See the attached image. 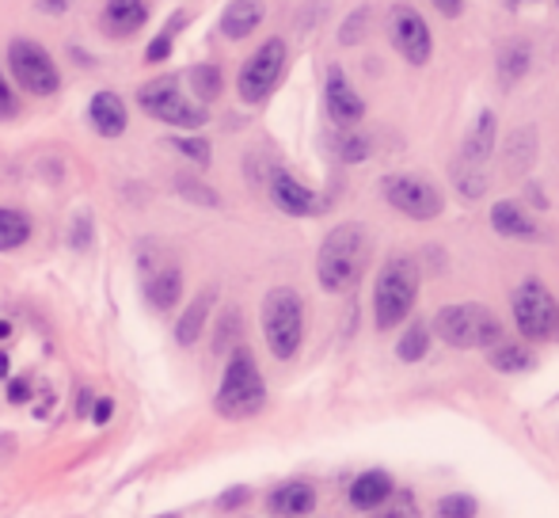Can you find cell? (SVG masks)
Masks as SVG:
<instances>
[{"label":"cell","instance_id":"cell-6","mask_svg":"<svg viewBox=\"0 0 559 518\" xmlns=\"http://www.w3.org/2000/svg\"><path fill=\"white\" fill-rule=\"evenodd\" d=\"M384 199H389L392 210H400L412 222H435L445 210V195L438 184L415 176V172H396V176H384L381 184Z\"/></svg>","mask_w":559,"mask_h":518},{"label":"cell","instance_id":"cell-13","mask_svg":"<svg viewBox=\"0 0 559 518\" xmlns=\"http://www.w3.org/2000/svg\"><path fill=\"white\" fill-rule=\"evenodd\" d=\"M271 199H274V207L289 217H312L324 210V202H320V195L312 191V187H305L301 179H294L282 168L271 172Z\"/></svg>","mask_w":559,"mask_h":518},{"label":"cell","instance_id":"cell-23","mask_svg":"<svg viewBox=\"0 0 559 518\" xmlns=\"http://www.w3.org/2000/svg\"><path fill=\"white\" fill-rule=\"evenodd\" d=\"M210 305H214V294H199L191 305H187L183 317H179V325H176V340L183 343V348H191V343H199L202 328H206V317H210Z\"/></svg>","mask_w":559,"mask_h":518},{"label":"cell","instance_id":"cell-35","mask_svg":"<svg viewBox=\"0 0 559 518\" xmlns=\"http://www.w3.org/2000/svg\"><path fill=\"white\" fill-rule=\"evenodd\" d=\"M171 145H176L183 156H191L194 164H210V141H202V138H171Z\"/></svg>","mask_w":559,"mask_h":518},{"label":"cell","instance_id":"cell-4","mask_svg":"<svg viewBox=\"0 0 559 518\" xmlns=\"http://www.w3.org/2000/svg\"><path fill=\"white\" fill-rule=\"evenodd\" d=\"M214 404L225 420H251V415L266 404L263 374H259L255 355H251L248 348H236L233 355H228L225 378H222V389H217Z\"/></svg>","mask_w":559,"mask_h":518},{"label":"cell","instance_id":"cell-36","mask_svg":"<svg viewBox=\"0 0 559 518\" xmlns=\"http://www.w3.org/2000/svg\"><path fill=\"white\" fill-rule=\"evenodd\" d=\"M15 111H20V104H15L12 89H8L4 73H0V119H12V115H15Z\"/></svg>","mask_w":559,"mask_h":518},{"label":"cell","instance_id":"cell-44","mask_svg":"<svg viewBox=\"0 0 559 518\" xmlns=\"http://www.w3.org/2000/svg\"><path fill=\"white\" fill-rule=\"evenodd\" d=\"M8 335H12V325H8V320H0V340H8Z\"/></svg>","mask_w":559,"mask_h":518},{"label":"cell","instance_id":"cell-41","mask_svg":"<svg viewBox=\"0 0 559 518\" xmlns=\"http://www.w3.org/2000/svg\"><path fill=\"white\" fill-rule=\"evenodd\" d=\"M27 397H31V386H27V381H12V389H8V400H12V404H23Z\"/></svg>","mask_w":559,"mask_h":518},{"label":"cell","instance_id":"cell-37","mask_svg":"<svg viewBox=\"0 0 559 518\" xmlns=\"http://www.w3.org/2000/svg\"><path fill=\"white\" fill-rule=\"evenodd\" d=\"M179 191L191 195V199H199V202H206V207H217V195H214V191H206L202 184H179Z\"/></svg>","mask_w":559,"mask_h":518},{"label":"cell","instance_id":"cell-43","mask_svg":"<svg viewBox=\"0 0 559 518\" xmlns=\"http://www.w3.org/2000/svg\"><path fill=\"white\" fill-rule=\"evenodd\" d=\"M88 404H92V392H81V404H76V412H88Z\"/></svg>","mask_w":559,"mask_h":518},{"label":"cell","instance_id":"cell-17","mask_svg":"<svg viewBox=\"0 0 559 518\" xmlns=\"http://www.w3.org/2000/svg\"><path fill=\"white\" fill-rule=\"evenodd\" d=\"M392 492H396L392 488V476L384 469H369V473H361L350 484V507L354 511H381L392 499Z\"/></svg>","mask_w":559,"mask_h":518},{"label":"cell","instance_id":"cell-45","mask_svg":"<svg viewBox=\"0 0 559 518\" xmlns=\"http://www.w3.org/2000/svg\"><path fill=\"white\" fill-rule=\"evenodd\" d=\"M8 374V355H0V378Z\"/></svg>","mask_w":559,"mask_h":518},{"label":"cell","instance_id":"cell-42","mask_svg":"<svg viewBox=\"0 0 559 518\" xmlns=\"http://www.w3.org/2000/svg\"><path fill=\"white\" fill-rule=\"evenodd\" d=\"M111 412H115V404L104 397V400L96 404V412H92V420H96V423H107V420H111Z\"/></svg>","mask_w":559,"mask_h":518},{"label":"cell","instance_id":"cell-1","mask_svg":"<svg viewBox=\"0 0 559 518\" xmlns=\"http://www.w3.org/2000/svg\"><path fill=\"white\" fill-rule=\"evenodd\" d=\"M369 263V229L361 222H343L324 237L317 256V279L328 294H346L358 286Z\"/></svg>","mask_w":559,"mask_h":518},{"label":"cell","instance_id":"cell-26","mask_svg":"<svg viewBox=\"0 0 559 518\" xmlns=\"http://www.w3.org/2000/svg\"><path fill=\"white\" fill-rule=\"evenodd\" d=\"M335 153L343 164H361V161H369V153H373V141H369V133L346 127V130H338V138H335Z\"/></svg>","mask_w":559,"mask_h":518},{"label":"cell","instance_id":"cell-7","mask_svg":"<svg viewBox=\"0 0 559 518\" xmlns=\"http://www.w3.org/2000/svg\"><path fill=\"white\" fill-rule=\"evenodd\" d=\"M138 104H141V111L168 122V127H183V130L206 127V107L191 104V99L179 92L176 76H156V81H148L145 89L138 92Z\"/></svg>","mask_w":559,"mask_h":518},{"label":"cell","instance_id":"cell-29","mask_svg":"<svg viewBox=\"0 0 559 518\" xmlns=\"http://www.w3.org/2000/svg\"><path fill=\"white\" fill-rule=\"evenodd\" d=\"M453 184L464 199H479L487 191V168H464V164H453Z\"/></svg>","mask_w":559,"mask_h":518},{"label":"cell","instance_id":"cell-25","mask_svg":"<svg viewBox=\"0 0 559 518\" xmlns=\"http://www.w3.org/2000/svg\"><path fill=\"white\" fill-rule=\"evenodd\" d=\"M31 237V217L20 210H0V252H12V248L27 245Z\"/></svg>","mask_w":559,"mask_h":518},{"label":"cell","instance_id":"cell-47","mask_svg":"<svg viewBox=\"0 0 559 518\" xmlns=\"http://www.w3.org/2000/svg\"><path fill=\"white\" fill-rule=\"evenodd\" d=\"M556 4H559V0H556Z\"/></svg>","mask_w":559,"mask_h":518},{"label":"cell","instance_id":"cell-5","mask_svg":"<svg viewBox=\"0 0 559 518\" xmlns=\"http://www.w3.org/2000/svg\"><path fill=\"white\" fill-rule=\"evenodd\" d=\"M263 335L266 348H271L274 358H294L301 351L305 340V302L297 290L289 286H274L271 294L263 297Z\"/></svg>","mask_w":559,"mask_h":518},{"label":"cell","instance_id":"cell-32","mask_svg":"<svg viewBox=\"0 0 559 518\" xmlns=\"http://www.w3.org/2000/svg\"><path fill=\"white\" fill-rule=\"evenodd\" d=\"M373 518H419V504L412 492H392V499L381 511H373Z\"/></svg>","mask_w":559,"mask_h":518},{"label":"cell","instance_id":"cell-27","mask_svg":"<svg viewBox=\"0 0 559 518\" xmlns=\"http://www.w3.org/2000/svg\"><path fill=\"white\" fill-rule=\"evenodd\" d=\"M427 351H430V328L423 325V320H415V325H407L404 335H400L396 355L404 358V363H419V358H427Z\"/></svg>","mask_w":559,"mask_h":518},{"label":"cell","instance_id":"cell-30","mask_svg":"<svg viewBox=\"0 0 559 518\" xmlns=\"http://www.w3.org/2000/svg\"><path fill=\"white\" fill-rule=\"evenodd\" d=\"M438 518H476V499L464 496V492H449L438 499Z\"/></svg>","mask_w":559,"mask_h":518},{"label":"cell","instance_id":"cell-38","mask_svg":"<svg viewBox=\"0 0 559 518\" xmlns=\"http://www.w3.org/2000/svg\"><path fill=\"white\" fill-rule=\"evenodd\" d=\"M248 496H251L248 488H228L225 496H222V511H228V507H240V504H243V499H248Z\"/></svg>","mask_w":559,"mask_h":518},{"label":"cell","instance_id":"cell-21","mask_svg":"<svg viewBox=\"0 0 559 518\" xmlns=\"http://www.w3.org/2000/svg\"><path fill=\"white\" fill-rule=\"evenodd\" d=\"M537 161V130L533 127H522L510 133L507 149H502V164H507L510 176H525Z\"/></svg>","mask_w":559,"mask_h":518},{"label":"cell","instance_id":"cell-39","mask_svg":"<svg viewBox=\"0 0 559 518\" xmlns=\"http://www.w3.org/2000/svg\"><path fill=\"white\" fill-rule=\"evenodd\" d=\"M435 8L445 15V20H456L464 12V0H435Z\"/></svg>","mask_w":559,"mask_h":518},{"label":"cell","instance_id":"cell-18","mask_svg":"<svg viewBox=\"0 0 559 518\" xmlns=\"http://www.w3.org/2000/svg\"><path fill=\"white\" fill-rule=\"evenodd\" d=\"M148 20V4L145 0H107L104 8V27L118 38H130L145 27Z\"/></svg>","mask_w":559,"mask_h":518},{"label":"cell","instance_id":"cell-12","mask_svg":"<svg viewBox=\"0 0 559 518\" xmlns=\"http://www.w3.org/2000/svg\"><path fill=\"white\" fill-rule=\"evenodd\" d=\"M324 107L328 115H332V122L338 130L346 127H358L361 119H366V99L354 92L350 76L343 73L338 66L328 69V81H324Z\"/></svg>","mask_w":559,"mask_h":518},{"label":"cell","instance_id":"cell-19","mask_svg":"<svg viewBox=\"0 0 559 518\" xmlns=\"http://www.w3.org/2000/svg\"><path fill=\"white\" fill-rule=\"evenodd\" d=\"M266 507H271L278 518H301L317 507V492H312V484H305V481H289L271 492Z\"/></svg>","mask_w":559,"mask_h":518},{"label":"cell","instance_id":"cell-10","mask_svg":"<svg viewBox=\"0 0 559 518\" xmlns=\"http://www.w3.org/2000/svg\"><path fill=\"white\" fill-rule=\"evenodd\" d=\"M282 73H286V43H282V38H266V43L243 61L240 81H236L240 99L243 104H263V99L278 89Z\"/></svg>","mask_w":559,"mask_h":518},{"label":"cell","instance_id":"cell-28","mask_svg":"<svg viewBox=\"0 0 559 518\" xmlns=\"http://www.w3.org/2000/svg\"><path fill=\"white\" fill-rule=\"evenodd\" d=\"M191 84H194V96L202 99V104H210V99H217L222 96V89H225V81H222V69L217 66H194L191 69Z\"/></svg>","mask_w":559,"mask_h":518},{"label":"cell","instance_id":"cell-33","mask_svg":"<svg viewBox=\"0 0 559 518\" xmlns=\"http://www.w3.org/2000/svg\"><path fill=\"white\" fill-rule=\"evenodd\" d=\"M366 23H369V8L366 4L354 8V12L346 15L343 31H338V43H343V46H358L361 38H366Z\"/></svg>","mask_w":559,"mask_h":518},{"label":"cell","instance_id":"cell-3","mask_svg":"<svg viewBox=\"0 0 559 518\" xmlns=\"http://www.w3.org/2000/svg\"><path fill=\"white\" fill-rule=\"evenodd\" d=\"M435 332H438V340L456 351H476V348L491 351L495 343H502L499 317L479 302L442 305V309L435 313Z\"/></svg>","mask_w":559,"mask_h":518},{"label":"cell","instance_id":"cell-16","mask_svg":"<svg viewBox=\"0 0 559 518\" xmlns=\"http://www.w3.org/2000/svg\"><path fill=\"white\" fill-rule=\"evenodd\" d=\"M88 119L99 138H122L126 127H130V115H126L122 96H115V92H96V96H92Z\"/></svg>","mask_w":559,"mask_h":518},{"label":"cell","instance_id":"cell-8","mask_svg":"<svg viewBox=\"0 0 559 518\" xmlns=\"http://www.w3.org/2000/svg\"><path fill=\"white\" fill-rule=\"evenodd\" d=\"M510 309H514V325L525 340H552L559 328V305L556 297L548 294L545 282L525 279L522 286L510 297Z\"/></svg>","mask_w":559,"mask_h":518},{"label":"cell","instance_id":"cell-34","mask_svg":"<svg viewBox=\"0 0 559 518\" xmlns=\"http://www.w3.org/2000/svg\"><path fill=\"white\" fill-rule=\"evenodd\" d=\"M183 23H187V15H176V20H171L168 27L160 31V38H156V43H153V46H148V50H145V58H148V61H164V58H168L171 43H176V31L183 27Z\"/></svg>","mask_w":559,"mask_h":518},{"label":"cell","instance_id":"cell-22","mask_svg":"<svg viewBox=\"0 0 559 518\" xmlns=\"http://www.w3.org/2000/svg\"><path fill=\"white\" fill-rule=\"evenodd\" d=\"M263 23V4L259 0H233L222 12V35L225 38H248Z\"/></svg>","mask_w":559,"mask_h":518},{"label":"cell","instance_id":"cell-15","mask_svg":"<svg viewBox=\"0 0 559 518\" xmlns=\"http://www.w3.org/2000/svg\"><path fill=\"white\" fill-rule=\"evenodd\" d=\"M495 133H499V119H495V111H479L476 127L468 130V138H464L461 145V161L464 168H487V161L495 156Z\"/></svg>","mask_w":559,"mask_h":518},{"label":"cell","instance_id":"cell-11","mask_svg":"<svg viewBox=\"0 0 559 518\" xmlns=\"http://www.w3.org/2000/svg\"><path fill=\"white\" fill-rule=\"evenodd\" d=\"M389 38L407 66H427L430 54H435V38H430L427 20L412 4H396L389 12Z\"/></svg>","mask_w":559,"mask_h":518},{"label":"cell","instance_id":"cell-20","mask_svg":"<svg viewBox=\"0 0 559 518\" xmlns=\"http://www.w3.org/2000/svg\"><path fill=\"white\" fill-rule=\"evenodd\" d=\"M179 294H183V274H179V267H156V271H148L145 297L153 309H160V313L176 309Z\"/></svg>","mask_w":559,"mask_h":518},{"label":"cell","instance_id":"cell-40","mask_svg":"<svg viewBox=\"0 0 559 518\" xmlns=\"http://www.w3.org/2000/svg\"><path fill=\"white\" fill-rule=\"evenodd\" d=\"M69 4H73V0H38V12L61 15V12H69Z\"/></svg>","mask_w":559,"mask_h":518},{"label":"cell","instance_id":"cell-24","mask_svg":"<svg viewBox=\"0 0 559 518\" xmlns=\"http://www.w3.org/2000/svg\"><path fill=\"white\" fill-rule=\"evenodd\" d=\"M487 363H491L499 374H522L533 366V355L522 348V343H495V348L487 351Z\"/></svg>","mask_w":559,"mask_h":518},{"label":"cell","instance_id":"cell-31","mask_svg":"<svg viewBox=\"0 0 559 518\" xmlns=\"http://www.w3.org/2000/svg\"><path fill=\"white\" fill-rule=\"evenodd\" d=\"M525 69H530V50H525V46H507V54H502V66H499L502 84H514Z\"/></svg>","mask_w":559,"mask_h":518},{"label":"cell","instance_id":"cell-2","mask_svg":"<svg viewBox=\"0 0 559 518\" xmlns=\"http://www.w3.org/2000/svg\"><path fill=\"white\" fill-rule=\"evenodd\" d=\"M415 297H419V263L412 256H392L373 286V325L381 332L400 328L412 317Z\"/></svg>","mask_w":559,"mask_h":518},{"label":"cell","instance_id":"cell-14","mask_svg":"<svg viewBox=\"0 0 559 518\" xmlns=\"http://www.w3.org/2000/svg\"><path fill=\"white\" fill-rule=\"evenodd\" d=\"M491 229L510 240H540V222L514 199H502L491 207Z\"/></svg>","mask_w":559,"mask_h":518},{"label":"cell","instance_id":"cell-9","mask_svg":"<svg viewBox=\"0 0 559 518\" xmlns=\"http://www.w3.org/2000/svg\"><path fill=\"white\" fill-rule=\"evenodd\" d=\"M8 66H12V76L23 92L31 96H53L61 89V73L53 66V58L31 38H12L8 46Z\"/></svg>","mask_w":559,"mask_h":518},{"label":"cell","instance_id":"cell-46","mask_svg":"<svg viewBox=\"0 0 559 518\" xmlns=\"http://www.w3.org/2000/svg\"><path fill=\"white\" fill-rule=\"evenodd\" d=\"M510 4H530V0H510Z\"/></svg>","mask_w":559,"mask_h":518}]
</instances>
